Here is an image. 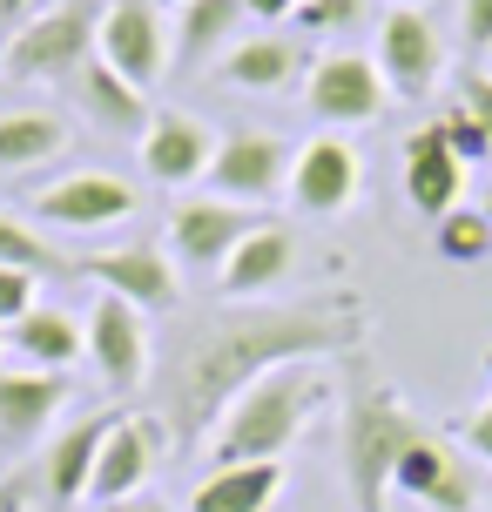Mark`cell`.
Returning <instances> with one entry per match:
<instances>
[{
  "instance_id": "cell-1",
  "label": "cell",
  "mask_w": 492,
  "mask_h": 512,
  "mask_svg": "<svg viewBox=\"0 0 492 512\" xmlns=\"http://www.w3.org/2000/svg\"><path fill=\"white\" fill-rule=\"evenodd\" d=\"M364 344V297L358 290H317L297 304H223L203 324L176 331L156 378V405L169 425V452L209 445L216 418L277 364L344 358Z\"/></svg>"
},
{
  "instance_id": "cell-2",
  "label": "cell",
  "mask_w": 492,
  "mask_h": 512,
  "mask_svg": "<svg viewBox=\"0 0 492 512\" xmlns=\"http://www.w3.org/2000/svg\"><path fill=\"white\" fill-rule=\"evenodd\" d=\"M324 405H331V391H324V371H317V364H277V371H263V378L216 418V432H209V465L284 459Z\"/></svg>"
},
{
  "instance_id": "cell-3",
  "label": "cell",
  "mask_w": 492,
  "mask_h": 512,
  "mask_svg": "<svg viewBox=\"0 0 492 512\" xmlns=\"http://www.w3.org/2000/svg\"><path fill=\"white\" fill-rule=\"evenodd\" d=\"M425 425L412 418V405L398 398V384L385 378H351L344 391V432H337V452H344V479H351V506L358 512H385L391 499V472L412 452Z\"/></svg>"
},
{
  "instance_id": "cell-4",
  "label": "cell",
  "mask_w": 492,
  "mask_h": 512,
  "mask_svg": "<svg viewBox=\"0 0 492 512\" xmlns=\"http://www.w3.org/2000/svg\"><path fill=\"white\" fill-rule=\"evenodd\" d=\"M95 41H102V0H54L48 14H34L21 34L0 41V75L68 88L95 61Z\"/></svg>"
},
{
  "instance_id": "cell-5",
  "label": "cell",
  "mask_w": 492,
  "mask_h": 512,
  "mask_svg": "<svg viewBox=\"0 0 492 512\" xmlns=\"http://www.w3.org/2000/svg\"><path fill=\"white\" fill-rule=\"evenodd\" d=\"M108 425H115V418H108V411H95V418L68 425L61 438H48V445H41V459L27 465V472H14V479L0 486V512L75 506V499H88V479H95V452H102Z\"/></svg>"
},
{
  "instance_id": "cell-6",
  "label": "cell",
  "mask_w": 492,
  "mask_h": 512,
  "mask_svg": "<svg viewBox=\"0 0 492 512\" xmlns=\"http://www.w3.org/2000/svg\"><path fill=\"white\" fill-rule=\"evenodd\" d=\"M358 189H364V162L358 149L337 135V128H324V135H311L304 149L290 155V209L297 216H344V209L358 203Z\"/></svg>"
},
{
  "instance_id": "cell-7",
  "label": "cell",
  "mask_w": 492,
  "mask_h": 512,
  "mask_svg": "<svg viewBox=\"0 0 492 512\" xmlns=\"http://www.w3.org/2000/svg\"><path fill=\"white\" fill-rule=\"evenodd\" d=\"M385 75H378V61L371 54H317L311 75H304V108H311L317 122L331 128H364L385 115Z\"/></svg>"
},
{
  "instance_id": "cell-8",
  "label": "cell",
  "mask_w": 492,
  "mask_h": 512,
  "mask_svg": "<svg viewBox=\"0 0 492 512\" xmlns=\"http://www.w3.org/2000/svg\"><path fill=\"white\" fill-rule=\"evenodd\" d=\"M75 277L102 283L108 297L135 304L142 317H176V310H182V277L169 270V250H156V243H129V250L75 256Z\"/></svg>"
},
{
  "instance_id": "cell-9",
  "label": "cell",
  "mask_w": 492,
  "mask_h": 512,
  "mask_svg": "<svg viewBox=\"0 0 492 512\" xmlns=\"http://www.w3.org/2000/svg\"><path fill=\"white\" fill-rule=\"evenodd\" d=\"M290 155L277 135H263V128H236L216 142V162H209V196H223V203H243V209H263L277 189H290Z\"/></svg>"
},
{
  "instance_id": "cell-10",
  "label": "cell",
  "mask_w": 492,
  "mask_h": 512,
  "mask_svg": "<svg viewBox=\"0 0 492 512\" xmlns=\"http://www.w3.org/2000/svg\"><path fill=\"white\" fill-rule=\"evenodd\" d=\"M75 398L68 371H0V459H27L41 452L54 432V418Z\"/></svg>"
},
{
  "instance_id": "cell-11",
  "label": "cell",
  "mask_w": 492,
  "mask_h": 512,
  "mask_svg": "<svg viewBox=\"0 0 492 512\" xmlns=\"http://www.w3.org/2000/svg\"><path fill=\"white\" fill-rule=\"evenodd\" d=\"M257 223H263V216H257V209H243V203H223V196H189L182 209H169V263L216 277V270L230 263V250L257 230Z\"/></svg>"
},
{
  "instance_id": "cell-12",
  "label": "cell",
  "mask_w": 492,
  "mask_h": 512,
  "mask_svg": "<svg viewBox=\"0 0 492 512\" xmlns=\"http://www.w3.org/2000/svg\"><path fill=\"white\" fill-rule=\"evenodd\" d=\"M371 61H378V75H385L391 95L425 102L445 75V41L418 7H391L385 21H378V54H371Z\"/></svg>"
},
{
  "instance_id": "cell-13",
  "label": "cell",
  "mask_w": 492,
  "mask_h": 512,
  "mask_svg": "<svg viewBox=\"0 0 492 512\" xmlns=\"http://www.w3.org/2000/svg\"><path fill=\"white\" fill-rule=\"evenodd\" d=\"M108 68L122 81H135L142 95L169 75V27H162V7L156 0H115L102 7V41H95Z\"/></svg>"
},
{
  "instance_id": "cell-14",
  "label": "cell",
  "mask_w": 492,
  "mask_h": 512,
  "mask_svg": "<svg viewBox=\"0 0 492 512\" xmlns=\"http://www.w3.org/2000/svg\"><path fill=\"white\" fill-rule=\"evenodd\" d=\"M27 209L41 223H54V230H68V236H95V230H115V223L135 216V189L122 176H102V169H75V176L34 189Z\"/></svg>"
},
{
  "instance_id": "cell-15",
  "label": "cell",
  "mask_w": 492,
  "mask_h": 512,
  "mask_svg": "<svg viewBox=\"0 0 492 512\" xmlns=\"http://www.w3.org/2000/svg\"><path fill=\"white\" fill-rule=\"evenodd\" d=\"M81 324H88V364L102 371L108 391H122V398H129V391L149 384V358H156V351H149V324H142V310L102 290L95 310H88Z\"/></svg>"
},
{
  "instance_id": "cell-16",
  "label": "cell",
  "mask_w": 492,
  "mask_h": 512,
  "mask_svg": "<svg viewBox=\"0 0 492 512\" xmlns=\"http://www.w3.org/2000/svg\"><path fill=\"white\" fill-rule=\"evenodd\" d=\"M391 492L418 499L425 512H472L486 499V479L466 465V452H452L439 438H418L412 452L398 459V472H391Z\"/></svg>"
},
{
  "instance_id": "cell-17",
  "label": "cell",
  "mask_w": 492,
  "mask_h": 512,
  "mask_svg": "<svg viewBox=\"0 0 492 512\" xmlns=\"http://www.w3.org/2000/svg\"><path fill=\"white\" fill-rule=\"evenodd\" d=\"M162 445H169V432H162V418H115L102 438V452H95V479H88V499L95 506H122V499H135L142 492V479H149V465L162 459Z\"/></svg>"
},
{
  "instance_id": "cell-18",
  "label": "cell",
  "mask_w": 492,
  "mask_h": 512,
  "mask_svg": "<svg viewBox=\"0 0 492 512\" xmlns=\"http://www.w3.org/2000/svg\"><path fill=\"white\" fill-rule=\"evenodd\" d=\"M209 162H216V135L196 115H182V108H156L149 115V128H142V169H149V182L189 189V182L209 176Z\"/></svg>"
},
{
  "instance_id": "cell-19",
  "label": "cell",
  "mask_w": 492,
  "mask_h": 512,
  "mask_svg": "<svg viewBox=\"0 0 492 512\" xmlns=\"http://www.w3.org/2000/svg\"><path fill=\"white\" fill-rule=\"evenodd\" d=\"M290 263H297V236L284 223H257L216 270V290H223V304H263V297H277Z\"/></svg>"
},
{
  "instance_id": "cell-20",
  "label": "cell",
  "mask_w": 492,
  "mask_h": 512,
  "mask_svg": "<svg viewBox=\"0 0 492 512\" xmlns=\"http://www.w3.org/2000/svg\"><path fill=\"white\" fill-rule=\"evenodd\" d=\"M405 196H412L418 216H452L459 209V196H466V162L452 155V142H445L439 122H425L405 135Z\"/></svg>"
},
{
  "instance_id": "cell-21",
  "label": "cell",
  "mask_w": 492,
  "mask_h": 512,
  "mask_svg": "<svg viewBox=\"0 0 492 512\" xmlns=\"http://www.w3.org/2000/svg\"><path fill=\"white\" fill-rule=\"evenodd\" d=\"M68 95L88 108V122L102 128V135H135V142H142V128H149V115H156V108H149V95H142L135 81L115 75L102 54H95V61L68 81Z\"/></svg>"
},
{
  "instance_id": "cell-22",
  "label": "cell",
  "mask_w": 492,
  "mask_h": 512,
  "mask_svg": "<svg viewBox=\"0 0 492 512\" xmlns=\"http://www.w3.org/2000/svg\"><path fill=\"white\" fill-rule=\"evenodd\" d=\"M7 344L21 351L27 371H68L75 358H88V324L61 304H34L21 324H7Z\"/></svg>"
},
{
  "instance_id": "cell-23",
  "label": "cell",
  "mask_w": 492,
  "mask_h": 512,
  "mask_svg": "<svg viewBox=\"0 0 492 512\" xmlns=\"http://www.w3.org/2000/svg\"><path fill=\"white\" fill-rule=\"evenodd\" d=\"M243 21H250L243 0H189L176 21V68L182 75H209L236 48V27Z\"/></svg>"
},
{
  "instance_id": "cell-24",
  "label": "cell",
  "mask_w": 492,
  "mask_h": 512,
  "mask_svg": "<svg viewBox=\"0 0 492 512\" xmlns=\"http://www.w3.org/2000/svg\"><path fill=\"white\" fill-rule=\"evenodd\" d=\"M284 499V459L257 465H209V479L196 486L189 512H270Z\"/></svg>"
},
{
  "instance_id": "cell-25",
  "label": "cell",
  "mask_w": 492,
  "mask_h": 512,
  "mask_svg": "<svg viewBox=\"0 0 492 512\" xmlns=\"http://www.w3.org/2000/svg\"><path fill=\"white\" fill-rule=\"evenodd\" d=\"M68 142H75L68 115H54V108H14V115H0V176L61 162Z\"/></svg>"
},
{
  "instance_id": "cell-26",
  "label": "cell",
  "mask_w": 492,
  "mask_h": 512,
  "mask_svg": "<svg viewBox=\"0 0 492 512\" xmlns=\"http://www.w3.org/2000/svg\"><path fill=\"white\" fill-rule=\"evenodd\" d=\"M209 75L230 81V88L263 95V88H284V81L297 75V48H290V41H277V34H257V41H236V48L209 68Z\"/></svg>"
},
{
  "instance_id": "cell-27",
  "label": "cell",
  "mask_w": 492,
  "mask_h": 512,
  "mask_svg": "<svg viewBox=\"0 0 492 512\" xmlns=\"http://www.w3.org/2000/svg\"><path fill=\"white\" fill-rule=\"evenodd\" d=\"M0 270H27V277H75V256H61L41 230H27L21 216L0 209Z\"/></svg>"
},
{
  "instance_id": "cell-28",
  "label": "cell",
  "mask_w": 492,
  "mask_h": 512,
  "mask_svg": "<svg viewBox=\"0 0 492 512\" xmlns=\"http://www.w3.org/2000/svg\"><path fill=\"white\" fill-rule=\"evenodd\" d=\"M439 256L445 263H459V270H472V263H486L492 256V216L486 209H452V216H439Z\"/></svg>"
},
{
  "instance_id": "cell-29",
  "label": "cell",
  "mask_w": 492,
  "mask_h": 512,
  "mask_svg": "<svg viewBox=\"0 0 492 512\" xmlns=\"http://www.w3.org/2000/svg\"><path fill=\"white\" fill-rule=\"evenodd\" d=\"M445 142H452V155H459V162H492V142H486V128H479V122H472V115H466V108H459V102H452V108H445Z\"/></svg>"
},
{
  "instance_id": "cell-30",
  "label": "cell",
  "mask_w": 492,
  "mask_h": 512,
  "mask_svg": "<svg viewBox=\"0 0 492 512\" xmlns=\"http://www.w3.org/2000/svg\"><path fill=\"white\" fill-rule=\"evenodd\" d=\"M351 21H364V0H304L297 7V27H311V34H331Z\"/></svg>"
},
{
  "instance_id": "cell-31",
  "label": "cell",
  "mask_w": 492,
  "mask_h": 512,
  "mask_svg": "<svg viewBox=\"0 0 492 512\" xmlns=\"http://www.w3.org/2000/svg\"><path fill=\"white\" fill-rule=\"evenodd\" d=\"M34 283H41V277H27V270H0V331H7V324H21L27 310L41 304V297H34Z\"/></svg>"
},
{
  "instance_id": "cell-32",
  "label": "cell",
  "mask_w": 492,
  "mask_h": 512,
  "mask_svg": "<svg viewBox=\"0 0 492 512\" xmlns=\"http://www.w3.org/2000/svg\"><path fill=\"white\" fill-rule=\"evenodd\" d=\"M459 108L486 128V142H492V75L486 68H459Z\"/></svg>"
},
{
  "instance_id": "cell-33",
  "label": "cell",
  "mask_w": 492,
  "mask_h": 512,
  "mask_svg": "<svg viewBox=\"0 0 492 512\" xmlns=\"http://www.w3.org/2000/svg\"><path fill=\"white\" fill-rule=\"evenodd\" d=\"M459 445H466L479 465H492V398L479 411H466V418H459Z\"/></svg>"
},
{
  "instance_id": "cell-34",
  "label": "cell",
  "mask_w": 492,
  "mask_h": 512,
  "mask_svg": "<svg viewBox=\"0 0 492 512\" xmlns=\"http://www.w3.org/2000/svg\"><path fill=\"white\" fill-rule=\"evenodd\" d=\"M459 27H466V48L486 54L492 48V0H466V7H459Z\"/></svg>"
},
{
  "instance_id": "cell-35",
  "label": "cell",
  "mask_w": 492,
  "mask_h": 512,
  "mask_svg": "<svg viewBox=\"0 0 492 512\" xmlns=\"http://www.w3.org/2000/svg\"><path fill=\"white\" fill-rule=\"evenodd\" d=\"M54 0H0V41H7V34H21L27 21H34V14H48Z\"/></svg>"
},
{
  "instance_id": "cell-36",
  "label": "cell",
  "mask_w": 492,
  "mask_h": 512,
  "mask_svg": "<svg viewBox=\"0 0 492 512\" xmlns=\"http://www.w3.org/2000/svg\"><path fill=\"white\" fill-rule=\"evenodd\" d=\"M250 21H297V0H243Z\"/></svg>"
},
{
  "instance_id": "cell-37",
  "label": "cell",
  "mask_w": 492,
  "mask_h": 512,
  "mask_svg": "<svg viewBox=\"0 0 492 512\" xmlns=\"http://www.w3.org/2000/svg\"><path fill=\"white\" fill-rule=\"evenodd\" d=\"M108 512H169V506H156V499H122V506H108Z\"/></svg>"
},
{
  "instance_id": "cell-38",
  "label": "cell",
  "mask_w": 492,
  "mask_h": 512,
  "mask_svg": "<svg viewBox=\"0 0 492 512\" xmlns=\"http://www.w3.org/2000/svg\"><path fill=\"white\" fill-rule=\"evenodd\" d=\"M486 506H492V479H486Z\"/></svg>"
},
{
  "instance_id": "cell-39",
  "label": "cell",
  "mask_w": 492,
  "mask_h": 512,
  "mask_svg": "<svg viewBox=\"0 0 492 512\" xmlns=\"http://www.w3.org/2000/svg\"><path fill=\"white\" fill-rule=\"evenodd\" d=\"M0 351H7V331H0Z\"/></svg>"
},
{
  "instance_id": "cell-40",
  "label": "cell",
  "mask_w": 492,
  "mask_h": 512,
  "mask_svg": "<svg viewBox=\"0 0 492 512\" xmlns=\"http://www.w3.org/2000/svg\"><path fill=\"white\" fill-rule=\"evenodd\" d=\"M176 7H189V0H176Z\"/></svg>"
},
{
  "instance_id": "cell-41",
  "label": "cell",
  "mask_w": 492,
  "mask_h": 512,
  "mask_svg": "<svg viewBox=\"0 0 492 512\" xmlns=\"http://www.w3.org/2000/svg\"><path fill=\"white\" fill-rule=\"evenodd\" d=\"M486 216H492V203H486Z\"/></svg>"
},
{
  "instance_id": "cell-42",
  "label": "cell",
  "mask_w": 492,
  "mask_h": 512,
  "mask_svg": "<svg viewBox=\"0 0 492 512\" xmlns=\"http://www.w3.org/2000/svg\"><path fill=\"white\" fill-rule=\"evenodd\" d=\"M297 7H304V0H297Z\"/></svg>"
},
{
  "instance_id": "cell-43",
  "label": "cell",
  "mask_w": 492,
  "mask_h": 512,
  "mask_svg": "<svg viewBox=\"0 0 492 512\" xmlns=\"http://www.w3.org/2000/svg\"><path fill=\"white\" fill-rule=\"evenodd\" d=\"M405 7H412V0H405Z\"/></svg>"
},
{
  "instance_id": "cell-44",
  "label": "cell",
  "mask_w": 492,
  "mask_h": 512,
  "mask_svg": "<svg viewBox=\"0 0 492 512\" xmlns=\"http://www.w3.org/2000/svg\"><path fill=\"white\" fill-rule=\"evenodd\" d=\"M486 364H492V358H486Z\"/></svg>"
}]
</instances>
